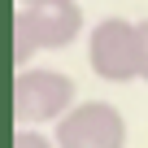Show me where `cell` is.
Returning <instances> with one entry per match:
<instances>
[{
    "label": "cell",
    "mask_w": 148,
    "mask_h": 148,
    "mask_svg": "<svg viewBox=\"0 0 148 148\" xmlns=\"http://www.w3.org/2000/svg\"><path fill=\"white\" fill-rule=\"evenodd\" d=\"M139 79L148 83V18L139 22Z\"/></svg>",
    "instance_id": "cell-6"
},
{
    "label": "cell",
    "mask_w": 148,
    "mask_h": 148,
    "mask_svg": "<svg viewBox=\"0 0 148 148\" xmlns=\"http://www.w3.org/2000/svg\"><path fill=\"white\" fill-rule=\"evenodd\" d=\"M57 148H126V118L109 100H79L52 131Z\"/></svg>",
    "instance_id": "cell-4"
},
{
    "label": "cell",
    "mask_w": 148,
    "mask_h": 148,
    "mask_svg": "<svg viewBox=\"0 0 148 148\" xmlns=\"http://www.w3.org/2000/svg\"><path fill=\"white\" fill-rule=\"evenodd\" d=\"M87 61L105 83L139 79V22L100 18L92 26V35H87Z\"/></svg>",
    "instance_id": "cell-3"
},
{
    "label": "cell",
    "mask_w": 148,
    "mask_h": 148,
    "mask_svg": "<svg viewBox=\"0 0 148 148\" xmlns=\"http://www.w3.org/2000/svg\"><path fill=\"white\" fill-rule=\"evenodd\" d=\"M13 148H57V139H48V135H39V131H18L13 135Z\"/></svg>",
    "instance_id": "cell-5"
},
{
    "label": "cell",
    "mask_w": 148,
    "mask_h": 148,
    "mask_svg": "<svg viewBox=\"0 0 148 148\" xmlns=\"http://www.w3.org/2000/svg\"><path fill=\"white\" fill-rule=\"evenodd\" d=\"M74 105V79L61 70H22L18 79H13V118L18 126H39V122H61Z\"/></svg>",
    "instance_id": "cell-1"
},
{
    "label": "cell",
    "mask_w": 148,
    "mask_h": 148,
    "mask_svg": "<svg viewBox=\"0 0 148 148\" xmlns=\"http://www.w3.org/2000/svg\"><path fill=\"white\" fill-rule=\"evenodd\" d=\"M83 31L79 5H44V9H18L13 18V61L31 65L44 48H70Z\"/></svg>",
    "instance_id": "cell-2"
},
{
    "label": "cell",
    "mask_w": 148,
    "mask_h": 148,
    "mask_svg": "<svg viewBox=\"0 0 148 148\" xmlns=\"http://www.w3.org/2000/svg\"><path fill=\"white\" fill-rule=\"evenodd\" d=\"M44 5H74V0H22V9H44Z\"/></svg>",
    "instance_id": "cell-7"
}]
</instances>
